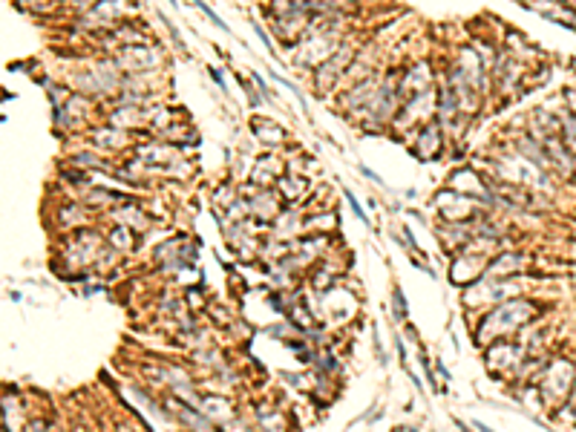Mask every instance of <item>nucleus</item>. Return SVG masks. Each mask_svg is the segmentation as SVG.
Wrapping results in <instances>:
<instances>
[{"mask_svg":"<svg viewBox=\"0 0 576 432\" xmlns=\"http://www.w3.org/2000/svg\"><path fill=\"white\" fill-rule=\"evenodd\" d=\"M539 314V309L533 306V302L527 300H510L504 302V306L493 309L490 314L484 317V323L478 326V340L487 343L490 337H507L513 331H519L524 323H530Z\"/></svg>","mask_w":576,"mask_h":432,"instance_id":"f257e3e1","label":"nucleus"},{"mask_svg":"<svg viewBox=\"0 0 576 432\" xmlns=\"http://www.w3.org/2000/svg\"><path fill=\"white\" fill-rule=\"evenodd\" d=\"M573 386V366L567 360H553L548 369H545V377H542V392L550 398V404H559Z\"/></svg>","mask_w":576,"mask_h":432,"instance_id":"f03ea898","label":"nucleus"},{"mask_svg":"<svg viewBox=\"0 0 576 432\" xmlns=\"http://www.w3.org/2000/svg\"><path fill=\"white\" fill-rule=\"evenodd\" d=\"M435 205H438V210L444 213L447 220H453V222H458V220H473V216H478L475 199H470V196H464V193H458V191H450V188L435 199Z\"/></svg>","mask_w":576,"mask_h":432,"instance_id":"7ed1b4c3","label":"nucleus"},{"mask_svg":"<svg viewBox=\"0 0 576 432\" xmlns=\"http://www.w3.org/2000/svg\"><path fill=\"white\" fill-rule=\"evenodd\" d=\"M527 6L533 9V12H539L542 18L559 23V26H570V29H576V9L567 6L565 0H527Z\"/></svg>","mask_w":576,"mask_h":432,"instance_id":"20e7f679","label":"nucleus"},{"mask_svg":"<svg viewBox=\"0 0 576 432\" xmlns=\"http://www.w3.org/2000/svg\"><path fill=\"white\" fill-rule=\"evenodd\" d=\"M351 47H343V50H337L326 64H320V69H317V84L320 86H326L329 81H337L343 72H346V67L351 64Z\"/></svg>","mask_w":576,"mask_h":432,"instance_id":"39448f33","label":"nucleus"},{"mask_svg":"<svg viewBox=\"0 0 576 432\" xmlns=\"http://www.w3.org/2000/svg\"><path fill=\"white\" fill-rule=\"evenodd\" d=\"M484 271V259L478 256V254H464V256H458L456 263H453V271H450V277L458 283V285H467V283H473L478 274Z\"/></svg>","mask_w":576,"mask_h":432,"instance_id":"423d86ee","label":"nucleus"},{"mask_svg":"<svg viewBox=\"0 0 576 432\" xmlns=\"http://www.w3.org/2000/svg\"><path fill=\"white\" fill-rule=\"evenodd\" d=\"M115 64H118L121 69H127V72H136V69H150V67L156 64V58H153L150 50L139 47V43H132V47H127V50L121 52V58H118Z\"/></svg>","mask_w":576,"mask_h":432,"instance_id":"0eeeda50","label":"nucleus"},{"mask_svg":"<svg viewBox=\"0 0 576 432\" xmlns=\"http://www.w3.org/2000/svg\"><path fill=\"white\" fill-rule=\"evenodd\" d=\"M139 159H145L147 164L173 167V161H176V150L167 147V144H147V147H139Z\"/></svg>","mask_w":576,"mask_h":432,"instance_id":"6e6552de","label":"nucleus"},{"mask_svg":"<svg viewBox=\"0 0 576 432\" xmlns=\"http://www.w3.org/2000/svg\"><path fill=\"white\" fill-rule=\"evenodd\" d=\"M254 133L265 142V147H274V144H283L286 142V133L280 127H274V121H254Z\"/></svg>","mask_w":576,"mask_h":432,"instance_id":"1a4fd4ad","label":"nucleus"},{"mask_svg":"<svg viewBox=\"0 0 576 432\" xmlns=\"http://www.w3.org/2000/svg\"><path fill=\"white\" fill-rule=\"evenodd\" d=\"M280 170H283V161H280V159H274V156L262 159V161L256 164L254 182H256V185H269V182H274V179L280 176Z\"/></svg>","mask_w":576,"mask_h":432,"instance_id":"9d476101","label":"nucleus"},{"mask_svg":"<svg viewBox=\"0 0 576 432\" xmlns=\"http://www.w3.org/2000/svg\"><path fill=\"white\" fill-rule=\"evenodd\" d=\"M438 147H441V130H438V124H427V130L421 133V142H418V153L432 159L438 153Z\"/></svg>","mask_w":576,"mask_h":432,"instance_id":"9b49d317","label":"nucleus"},{"mask_svg":"<svg viewBox=\"0 0 576 432\" xmlns=\"http://www.w3.org/2000/svg\"><path fill=\"white\" fill-rule=\"evenodd\" d=\"M93 139H96V144H107L110 150H118V147L127 144V136L121 133L118 127H101V130H96V133H93Z\"/></svg>","mask_w":576,"mask_h":432,"instance_id":"f8f14e48","label":"nucleus"},{"mask_svg":"<svg viewBox=\"0 0 576 432\" xmlns=\"http://www.w3.org/2000/svg\"><path fill=\"white\" fill-rule=\"evenodd\" d=\"M521 268V256L519 254H502V256H496V263H493V274H499V277H507V274H516Z\"/></svg>","mask_w":576,"mask_h":432,"instance_id":"ddd939ff","label":"nucleus"},{"mask_svg":"<svg viewBox=\"0 0 576 432\" xmlns=\"http://www.w3.org/2000/svg\"><path fill=\"white\" fill-rule=\"evenodd\" d=\"M280 191H283V196H286V199H291V202H294V199H303V196H305L308 182H305V179H294V176H291V179H283V182H280Z\"/></svg>","mask_w":576,"mask_h":432,"instance_id":"4468645a","label":"nucleus"},{"mask_svg":"<svg viewBox=\"0 0 576 432\" xmlns=\"http://www.w3.org/2000/svg\"><path fill=\"white\" fill-rule=\"evenodd\" d=\"M251 210H256V213H269V216H274V213H277V202H274L271 196H265V193H256V196L251 199Z\"/></svg>","mask_w":576,"mask_h":432,"instance_id":"2eb2a0df","label":"nucleus"},{"mask_svg":"<svg viewBox=\"0 0 576 432\" xmlns=\"http://www.w3.org/2000/svg\"><path fill=\"white\" fill-rule=\"evenodd\" d=\"M113 245H115V248H130V245H132V234H130L127 228H118V231L113 234Z\"/></svg>","mask_w":576,"mask_h":432,"instance_id":"dca6fc26","label":"nucleus"},{"mask_svg":"<svg viewBox=\"0 0 576 432\" xmlns=\"http://www.w3.org/2000/svg\"><path fill=\"white\" fill-rule=\"evenodd\" d=\"M196 9H202V12H205V15H208V18H210V21H213V23L219 26V29H222V32H228V26H225L222 21H219V18H216V15H213V12H210V9H208V6L202 4V0H196Z\"/></svg>","mask_w":576,"mask_h":432,"instance_id":"f3484780","label":"nucleus"},{"mask_svg":"<svg viewBox=\"0 0 576 432\" xmlns=\"http://www.w3.org/2000/svg\"><path fill=\"white\" fill-rule=\"evenodd\" d=\"M69 4H72V6H78L81 12H90L93 6H98V4H101V0H69Z\"/></svg>","mask_w":576,"mask_h":432,"instance_id":"a211bd4d","label":"nucleus"},{"mask_svg":"<svg viewBox=\"0 0 576 432\" xmlns=\"http://www.w3.org/2000/svg\"><path fill=\"white\" fill-rule=\"evenodd\" d=\"M570 407H573V409H576V392H573V395H570Z\"/></svg>","mask_w":576,"mask_h":432,"instance_id":"6ab92c4d","label":"nucleus"}]
</instances>
